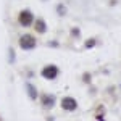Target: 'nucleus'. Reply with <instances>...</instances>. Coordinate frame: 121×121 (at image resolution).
I'll return each mask as SVG.
<instances>
[{"label": "nucleus", "instance_id": "obj_1", "mask_svg": "<svg viewBox=\"0 0 121 121\" xmlns=\"http://www.w3.org/2000/svg\"><path fill=\"white\" fill-rule=\"evenodd\" d=\"M60 107H61V110L66 113H73L78 110V100H76L74 97H69V95H66L63 97L61 100H60Z\"/></svg>", "mask_w": 121, "mask_h": 121}, {"label": "nucleus", "instance_id": "obj_2", "mask_svg": "<svg viewBox=\"0 0 121 121\" xmlns=\"http://www.w3.org/2000/svg\"><path fill=\"white\" fill-rule=\"evenodd\" d=\"M40 76L47 79V81H53L56 79L58 76H60V69H58V66L55 65H47L42 68V71H40Z\"/></svg>", "mask_w": 121, "mask_h": 121}, {"label": "nucleus", "instance_id": "obj_3", "mask_svg": "<svg viewBox=\"0 0 121 121\" xmlns=\"http://www.w3.org/2000/svg\"><path fill=\"white\" fill-rule=\"evenodd\" d=\"M39 100H40L42 108L47 110V112H50V110L56 105V97L53 95V94H42V95H39Z\"/></svg>", "mask_w": 121, "mask_h": 121}, {"label": "nucleus", "instance_id": "obj_4", "mask_svg": "<svg viewBox=\"0 0 121 121\" xmlns=\"http://www.w3.org/2000/svg\"><path fill=\"white\" fill-rule=\"evenodd\" d=\"M19 45H21V48H24V50H31V48L36 47V39H34V36H31V34H24V36H21V39H19Z\"/></svg>", "mask_w": 121, "mask_h": 121}, {"label": "nucleus", "instance_id": "obj_5", "mask_svg": "<svg viewBox=\"0 0 121 121\" xmlns=\"http://www.w3.org/2000/svg\"><path fill=\"white\" fill-rule=\"evenodd\" d=\"M31 21H34V18H32V15H31L29 11H21V13H19V23H21L23 26H29Z\"/></svg>", "mask_w": 121, "mask_h": 121}, {"label": "nucleus", "instance_id": "obj_6", "mask_svg": "<svg viewBox=\"0 0 121 121\" xmlns=\"http://www.w3.org/2000/svg\"><path fill=\"white\" fill-rule=\"evenodd\" d=\"M26 91H28V95H29V99H31V100H37V99H39L37 89H36V87H34L31 82L26 84Z\"/></svg>", "mask_w": 121, "mask_h": 121}, {"label": "nucleus", "instance_id": "obj_7", "mask_svg": "<svg viewBox=\"0 0 121 121\" xmlns=\"http://www.w3.org/2000/svg\"><path fill=\"white\" fill-rule=\"evenodd\" d=\"M36 29H37L39 32H44V31H45V26H44V23H42L40 19H39V21H37V24H36Z\"/></svg>", "mask_w": 121, "mask_h": 121}, {"label": "nucleus", "instance_id": "obj_8", "mask_svg": "<svg viewBox=\"0 0 121 121\" xmlns=\"http://www.w3.org/2000/svg\"><path fill=\"white\" fill-rule=\"evenodd\" d=\"M82 81L86 84H91V81H92V78H91V74H84L82 76Z\"/></svg>", "mask_w": 121, "mask_h": 121}, {"label": "nucleus", "instance_id": "obj_9", "mask_svg": "<svg viewBox=\"0 0 121 121\" xmlns=\"http://www.w3.org/2000/svg\"><path fill=\"white\" fill-rule=\"evenodd\" d=\"M0 121H2V118H0Z\"/></svg>", "mask_w": 121, "mask_h": 121}]
</instances>
